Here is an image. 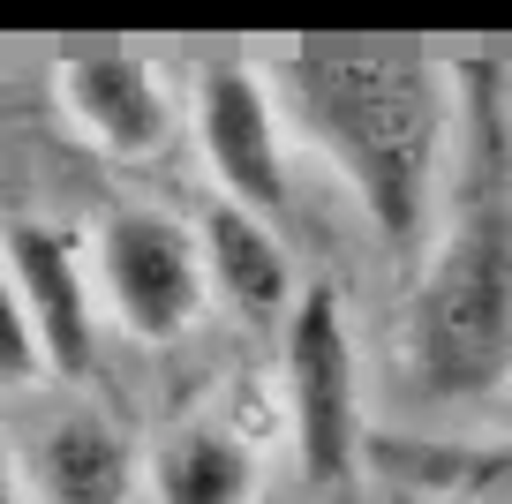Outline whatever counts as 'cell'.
<instances>
[{"label": "cell", "mask_w": 512, "mask_h": 504, "mask_svg": "<svg viewBox=\"0 0 512 504\" xmlns=\"http://www.w3.org/2000/svg\"><path fill=\"white\" fill-rule=\"evenodd\" d=\"M272 83L294 143L347 181L369 234L392 256L422 249L460 151V61L400 46H309L272 61Z\"/></svg>", "instance_id": "1"}, {"label": "cell", "mask_w": 512, "mask_h": 504, "mask_svg": "<svg viewBox=\"0 0 512 504\" xmlns=\"http://www.w3.org/2000/svg\"><path fill=\"white\" fill-rule=\"evenodd\" d=\"M407 369L430 399H497L512 384V121L490 61H460V151L407 294Z\"/></svg>", "instance_id": "2"}, {"label": "cell", "mask_w": 512, "mask_h": 504, "mask_svg": "<svg viewBox=\"0 0 512 504\" xmlns=\"http://www.w3.org/2000/svg\"><path fill=\"white\" fill-rule=\"evenodd\" d=\"M279 407H287L302 474L317 489H339L362 474V362H354L347 301L332 279H309L302 309L279 324Z\"/></svg>", "instance_id": "3"}, {"label": "cell", "mask_w": 512, "mask_h": 504, "mask_svg": "<svg viewBox=\"0 0 512 504\" xmlns=\"http://www.w3.org/2000/svg\"><path fill=\"white\" fill-rule=\"evenodd\" d=\"M189 136L204 151L211 189L234 211L279 219L294 189V128L279 106L272 68L256 61H204L189 68Z\"/></svg>", "instance_id": "4"}, {"label": "cell", "mask_w": 512, "mask_h": 504, "mask_svg": "<svg viewBox=\"0 0 512 504\" xmlns=\"http://www.w3.org/2000/svg\"><path fill=\"white\" fill-rule=\"evenodd\" d=\"M91 271L98 301L128 339H181L211 301V264H204V226L174 211H106L91 234Z\"/></svg>", "instance_id": "5"}, {"label": "cell", "mask_w": 512, "mask_h": 504, "mask_svg": "<svg viewBox=\"0 0 512 504\" xmlns=\"http://www.w3.org/2000/svg\"><path fill=\"white\" fill-rule=\"evenodd\" d=\"M98 354V271L46 219L8 226V377H83Z\"/></svg>", "instance_id": "6"}, {"label": "cell", "mask_w": 512, "mask_h": 504, "mask_svg": "<svg viewBox=\"0 0 512 504\" xmlns=\"http://www.w3.org/2000/svg\"><path fill=\"white\" fill-rule=\"evenodd\" d=\"M53 106L98 158H159L181 128V106L144 53H68L53 68Z\"/></svg>", "instance_id": "7"}, {"label": "cell", "mask_w": 512, "mask_h": 504, "mask_svg": "<svg viewBox=\"0 0 512 504\" xmlns=\"http://www.w3.org/2000/svg\"><path fill=\"white\" fill-rule=\"evenodd\" d=\"M136 482H144V452L91 407L53 414L31 452H16V489L31 504H128Z\"/></svg>", "instance_id": "8"}, {"label": "cell", "mask_w": 512, "mask_h": 504, "mask_svg": "<svg viewBox=\"0 0 512 504\" xmlns=\"http://www.w3.org/2000/svg\"><path fill=\"white\" fill-rule=\"evenodd\" d=\"M196 226H204L211 294H219L226 309L241 316V324H272V331H279L294 309H302L309 279H302V264H294V249L279 241V226H272V219L219 204V211H204Z\"/></svg>", "instance_id": "9"}, {"label": "cell", "mask_w": 512, "mask_h": 504, "mask_svg": "<svg viewBox=\"0 0 512 504\" xmlns=\"http://www.w3.org/2000/svg\"><path fill=\"white\" fill-rule=\"evenodd\" d=\"M144 489L151 504H256L264 452L219 414H189L144 452Z\"/></svg>", "instance_id": "10"}]
</instances>
